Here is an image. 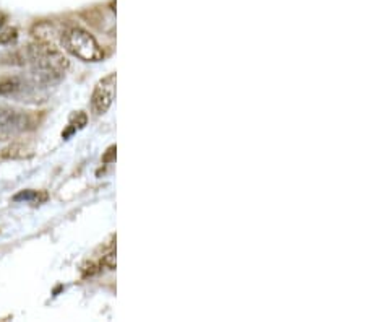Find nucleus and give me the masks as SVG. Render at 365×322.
<instances>
[{
    "label": "nucleus",
    "mask_w": 365,
    "mask_h": 322,
    "mask_svg": "<svg viewBox=\"0 0 365 322\" xmlns=\"http://www.w3.org/2000/svg\"><path fill=\"white\" fill-rule=\"evenodd\" d=\"M114 156H115V146H110L108 150V155L104 156V161H113Z\"/></svg>",
    "instance_id": "6"
},
{
    "label": "nucleus",
    "mask_w": 365,
    "mask_h": 322,
    "mask_svg": "<svg viewBox=\"0 0 365 322\" xmlns=\"http://www.w3.org/2000/svg\"><path fill=\"white\" fill-rule=\"evenodd\" d=\"M115 85H117V75L109 74L108 77L103 79L94 88L91 95V109L94 114L101 116L108 113V109L113 106L115 98Z\"/></svg>",
    "instance_id": "3"
},
{
    "label": "nucleus",
    "mask_w": 365,
    "mask_h": 322,
    "mask_svg": "<svg viewBox=\"0 0 365 322\" xmlns=\"http://www.w3.org/2000/svg\"><path fill=\"white\" fill-rule=\"evenodd\" d=\"M23 57H25V64H31L34 77L41 84H52V81L61 80L68 69V61L63 52L46 41L29 44Z\"/></svg>",
    "instance_id": "1"
},
{
    "label": "nucleus",
    "mask_w": 365,
    "mask_h": 322,
    "mask_svg": "<svg viewBox=\"0 0 365 322\" xmlns=\"http://www.w3.org/2000/svg\"><path fill=\"white\" fill-rule=\"evenodd\" d=\"M62 44L70 54L83 62H98L104 57V52L98 41L81 28H68L62 34Z\"/></svg>",
    "instance_id": "2"
},
{
    "label": "nucleus",
    "mask_w": 365,
    "mask_h": 322,
    "mask_svg": "<svg viewBox=\"0 0 365 322\" xmlns=\"http://www.w3.org/2000/svg\"><path fill=\"white\" fill-rule=\"evenodd\" d=\"M4 23H5V15H2V14H0V28H2V26H4Z\"/></svg>",
    "instance_id": "7"
},
{
    "label": "nucleus",
    "mask_w": 365,
    "mask_h": 322,
    "mask_svg": "<svg viewBox=\"0 0 365 322\" xmlns=\"http://www.w3.org/2000/svg\"><path fill=\"white\" fill-rule=\"evenodd\" d=\"M16 28H9L5 31L0 33V44H10L11 41L16 39Z\"/></svg>",
    "instance_id": "5"
},
{
    "label": "nucleus",
    "mask_w": 365,
    "mask_h": 322,
    "mask_svg": "<svg viewBox=\"0 0 365 322\" xmlns=\"http://www.w3.org/2000/svg\"><path fill=\"white\" fill-rule=\"evenodd\" d=\"M21 88V81L19 77H0V95H10V93L19 91Z\"/></svg>",
    "instance_id": "4"
}]
</instances>
